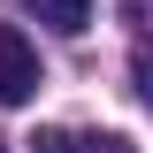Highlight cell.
<instances>
[{
  "mask_svg": "<svg viewBox=\"0 0 153 153\" xmlns=\"http://www.w3.org/2000/svg\"><path fill=\"white\" fill-rule=\"evenodd\" d=\"M38 84H46V69H38V46L16 31V23H0V107H23Z\"/></svg>",
  "mask_w": 153,
  "mask_h": 153,
  "instance_id": "6da1fadb",
  "label": "cell"
},
{
  "mask_svg": "<svg viewBox=\"0 0 153 153\" xmlns=\"http://www.w3.org/2000/svg\"><path fill=\"white\" fill-rule=\"evenodd\" d=\"M46 31H61V38H76V31H92V0H23Z\"/></svg>",
  "mask_w": 153,
  "mask_h": 153,
  "instance_id": "7a4b0ae2",
  "label": "cell"
},
{
  "mask_svg": "<svg viewBox=\"0 0 153 153\" xmlns=\"http://www.w3.org/2000/svg\"><path fill=\"white\" fill-rule=\"evenodd\" d=\"M76 153H138L130 138H115V130H100V138H76Z\"/></svg>",
  "mask_w": 153,
  "mask_h": 153,
  "instance_id": "3957f363",
  "label": "cell"
},
{
  "mask_svg": "<svg viewBox=\"0 0 153 153\" xmlns=\"http://www.w3.org/2000/svg\"><path fill=\"white\" fill-rule=\"evenodd\" d=\"M31 153H76V138H69V130H38V138H31Z\"/></svg>",
  "mask_w": 153,
  "mask_h": 153,
  "instance_id": "277c9868",
  "label": "cell"
},
{
  "mask_svg": "<svg viewBox=\"0 0 153 153\" xmlns=\"http://www.w3.org/2000/svg\"><path fill=\"white\" fill-rule=\"evenodd\" d=\"M130 76H138V100L153 107V54H138V61H130Z\"/></svg>",
  "mask_w": 153,
  "mask_h": 153,
  "instance_id": "5b68a950",
  "label": "cell"
},
{
  "mask_svg": "<svg viewBox=\"0 0 153 153\" xmlns=\"http://www.w3.org/2000/svg\"><path fill=\"white\" fill-rule=\"evenodd\" d=\"M123 16H130V23H138V31H146V38H153V0H123Z\"/></svg>",
  "mask_w": 153,
  "mask_h": 153,
  "instance_id": "8992f818",
  "label": "cell"
},
{
  "mask_svg": "<svg viewBox=\"0 0 153 153\" xmlns=\"http://www.w3.org/2000/svg\"><path fill=\"white\" fill-rule=\"evenodd\" d=\"M0 153H8V146H0Z\"/></svg>",
  "mask_w": 153,
  "mask_h": 153,
  "instance_id": "52a82bcc",
  "label": "cell"
}]
</instances>
